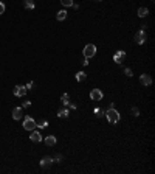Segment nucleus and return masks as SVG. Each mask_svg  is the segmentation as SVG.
<instances>
[{
	"instance_id": "nucleus-2",
	"label": "nucleus",
	"mask_w": 155,
	"mask_h": 174,
	"mask_svg": "<svg viewBox=\"0 0 155 174\" xmlns=\"http://www.w3.org/2000/svg\"><path fill=\"white\" fill-rule=\"evenodd\" d=\"M82 53H84V58H87V59L96 56V45H93V44H87V45L84 47Z\"/></svg>"
},
{
	"instance_id": "nucleus-3",
	"label": "nucleus",
	"mask_w": 155,
	"mask_h": 174,
	"mask_svg": "<svg viewBox=\"0 0 155 174\" xmlns=\"http://www.w3.org/2000/svg\"><path fill=\"white\" fill-rule=\"evenodd\" d=\"M146 31L144 30H140V31H137V34H135V37H133V41L138 44V45H143V44H146Z\"/></svg>"
},
{
	"instance_id": "nucleus-9",
	"label": "nucleus",
	"mask_w": 155,
	"mask_h": 174,
	"mask_svg": "<svg viewBox=\"0 0 155 174\" xmlns=\"http://www.w3.org/2000/svg\"><path fill=\"white\" fill-rule=\"evenodd\" d=\"M29 140L34 142V143H39V142H42L43 138H42V134L41 132H37V131H31V134H29Z\"/></svg>"
},
{
	"instance_id": "nucleus-30",
	"label": "nucleus",
	"mask_w": 155,
	"mask_h": 174,
	"mask_svg": "<svg viewBox=\"0 0 155 174\" xmlns=\"http://www.w3.org/2000/svg\"><path fill=\"white\" fill-rule=\"evenodd\" d=\"M96 2H101V0H96Z\"/></svg>"
},
{
	"instance_id": "nucleus-12",
	"label": "nucleus",
	"mask_w": 155,
	"mask_h": 174,
	"mask_svg": "<svg viewBox=\"0 0 155 174\" xmlns=\"http://www.w3.org/2000/svg\"><path fill=\"white\" fill-rule=\"evenodd\" d=\"M45 145H47V146H54V145H56V137H54V135H47V137H45Z\"/></svg>"
},
{
	"instance_id": "nucleus-16",
	"label": "nucleus",
	"mask_w": 155,
	"mask_h": 174,
	"mask_svg": "<svg viewBox=\"0 0 155 174\" xmlns=\"http://www.w3.org/2000/svg\"><path fill=\"white\" fill-rule=\"evenodd\" d=\"M86 78H87V75L84 72H78L76 73V81L78 82H84V81H86Z\"/></svg>"
},
{
	"instance_id": "nucleus-27",
	"label": "nucleus",
	"mask_w": 155,
	"mask_h": 174,
	"mask_svg": "<svg viewBox=\"0 0 155 174\" xmlns=\"http://www.w3.org/2000/svg\"><path fill=\"white\" fill-rule=\"evenodd\" d=\"M29 106H31V101H25V103L22 104V107H23V109H28Z\"/></svg>"
},
{
	"instance_id": "nucleus-10",
	"label": "nucleus",
	"mask_w": 155,
	"mask_h": 174,
	"mask_svg": "<svg viewBox=\"0 0 155 174\" xmlns=\"http://www.w3.org/2000/svg\"><path fill=\"white\" fill-rule=\"evenodd\" d=\"M53 163H54V162H53V157L47 156V157H43L42 160H41V168H43V170H45V168H50Z\"/></svg>"
},
{
	"instance_id": "nucleus-11",
	"label": "nucleus",
	"mask_w": 155,
	"mask_h": 174,
	"mask_svg": "<svg viewBox=\"0 0 155 174\" xmlns=\"http://www.w3.org/2000/svg\"><path fill=\"white\" fill-rule=\"evenodd\" d=\"M22 117H23V107H16L13 111V118L14 120H20Z\"/></svg>"
},
{
	"instance_id": "nucleus-26",
	"label": "nucleus",
	"mask_w": 155,
	"mask_h": 174,
	"mask_svg": "<svg viewBox=\"0 0 155 174\" xmlns=\"http://www.w3.org/2000/svg\"><path fill=\"white\" fill-rule=\"evenodd\" d=\"M25 87H27V90H29V89H34V82H33V81H29Z\"/></svg>"
},
{
	"instance_id": "nucleus-8",
	"label": "nucleus",
	"mask_w": 155,
	"mask_h": 174,
	"mask_svg": "<svg viewBox=\"0 0 155 174\" xmlns=\"http://www.w3.org/2000/svg\"><path fill=\"white\" fill-rule=\"evenodd\" d=\"M27 87L25 86H16L14 87V97H19V98H22V97H25L27 95Z\"/></svg>"
},
{
	"instance_id": "nucleus-13",
	"label": "nucleus",
	"mask_w": 155,
	"mask_h": 174,
	"mask_svg": "<svg viewBox=\"0 0 155 174\" xmlns=\"http://www.w3.org/2000/svg\"><path fill=\"white\" fill-rule=\"evenodd\" d=\"M56 19L59 22L65 20V19H67V11H65V9H59V11L56 13Z\"/></svg>"
},
{
	"instance_id": "nucleus-1",
	"label": "nucleus",
	"mask_w": 155,
	"mask_h": 174,
	"mask_svg": "<svg viewBox=\"0 0 155 174\" xmlns=\"http://www.w3.org/2000/svg\"><path fill=\"white\" fill-rule=\"evenodd\" d=\"M107 118V121L110 123V124H116L119 120H121V115H119V112L116 111L115 107H110V109H107V112L104 113Z\"/></svg>"
},
{
	"instance_id": "nucleus-23",
	"label": "nucleus",
	"mask_w": 155,
	"mask_h": 174,
	"mask_svg": "<svg viewBox=\"0 0 155 174\" xmlns=\"http://www.w3.org/2000/svg\"><path fill=\"white\" fill-rule=\"evenodd\" d=\"M124 75L130 78V76H133V72H132V70H130V68H129V67H126V68H124Z\"/></svg>"
},
{
	"instance_id": "nucleus-14",
	"label": "nucleus",
	"mask_w": 155,
	"mask_h": 174,
	"mask_svg": "<svg viewBox=\"0 0 155 174\" xmlns=\"http://www.w3.org/2000/svg\"><path fill=\"white\" fill-rule=\"evenodd\" d=\"M70 115V111L67 107H62V109H59V112H58V117L59 118H67Z\"/></svg>"
},
{
	"instance_id": "nucleus-25",
	"label": "nucleus",
	"mask_w": 155,
	"mask_h": 174,
	"mask_svg": "<svg viewBox=\"0 0 155 174\" xmlns=\"http://www.w3.org/2000/svg\"><path fill=\"white\" fill-rule=\"evenodd\" d=\"M5 9H6V6H5V3L3 2H0V16L5 13Z\"/></svg>"
},
{
	"instance_id": "nucleus-22",
	"label": "nucleus",
	"mask_w": 155,
	"mask_h": 174,
	"mask_svg": "<svg viewBox=\"0 0 155 174\" xmlns=\"http://www.w3.org/2000/svg\"><path fill=\"white\" fill-rule=\"evenodd\" d=\"M61 160H62V156H61V154H56V156L53 157V162H54V163H61Z\"/></svg>"
},
{
	"instance_id": "nucleus-29",
	"label": "nucleus",
	"mask_w": 155,
	"mask_h": 174,
	"mask_svg": "<svg viewBox=\"0 0 155 174\" xmlns=\"http://www.w3.org/2000/svg\"><path fill=\"white\" fill-rule=\"evenodd\" d=\"M81 64H82V66H84V67H86V66H88V59H87V58H84Z\"/></svg>"
},
{
	"instance_id": "nucleus-20",
	"label": "nucleus",
	"mask_w": 155,
	"mask_h": 174,
	"mask_svg": "<svg viewBox=\"0 0 155 174\" xmlns=\"http://www.w3.org/2000/svg\"><path fill=\"white\" fill-rule=\"evenodd\" d=\"M93 112H95V115H96V117H102V115H104L102 109H99V107H95V109H93Z\"/></svg>"
},
{
	"instance_id": "nucleus-15",
	"label": "nucleus",
	"mask_w": 155,
	"mask_h": 174,
	"mask_svg": "<svg viewBox=\"0 0 155 174\" xmlns=\"http://www.w3.org/2000/svg\"><path fill=\"white\" fill-rule=\"evenodd\" d=\"M147 14H149V9L147 8H144V6L138 8V16L140 17H147Z\"/></svg>"
},
{
	"instance_id": "nucleus-7",
	"label": "nucleus",
	"mask_w": 155,
	"mask_h": 174,
	"mask_svg": "<svg viewBox=\"0 0 155 174\" xmlns=\"http://www.w3.org/2000/svg\"><path fill=\"white\" fill-rule=\"evenodd\" d=\"M104 97V93L99 90V89H93L92 92H90V99H93V101H101Z\"/></svg>"
},
{
	"instance_id": "nucleus-19",
	"label": "nucleus",
	"mask_w": 155,
	"mask_h": 174,
	"mask_svg": "<svg viewBox=\"0 0 155 174\" xmlns=\"http://www.w3.org/2000/svg\"><path fill=\"white\" fill-rule=\"evenodd\" d=\"M61 5L65 8H72L73 6V0H61Z\"/></svg>"
},
{
	"instance_id": "nucleus-6",
	"label": "nucleus",
	"mask_w": 155,
	"mask_h": 174,
	"mask_svg": "<svg viewBox=\"0 0 155 174\" xmlns=\"http://www.w3.org/2000/svg\"><path fill=\"white\" fill-rule=\"evenodd\" d=\"M140 84L144 87H149L152 84V78H151V75H147V73H143V75H140Z\"/></svg>"
},
{
	"instance_id": "nucleus-5",
	"label": "nucleus",
	"mask_w": 155,
	"mask_h": 174,
	"mask_svg": "<svg viewBox=\"0 0 155 174\" xmlns=\"http://www.w3.org/2000/svg\"><path fill=\"white\" fill-rule=\"evenodd\" d=\"M124 59H126V51H124V50H118V51L113 54V62L115 64H123Z\"/></svg>"
},
{
	"instance_id": "nucleus-4",
	"label": "nucleus",
	"mask_w": 155,
	"mask_h": 174,
	"mask_svg": "<svg viewBox=\"0 0 155 174\" xmlns=\"http://www.w3.org/2000/svg\"><path fill=\"white\" fill-rule=\"evenodd\" d=\"M23 129H27V131L36 129V121H34L33 117H25L23 118Z\"/></svg>"
},
{
	"instance_id": "nucleus-21",
	"label": "nucleus",
	"mask_w": 155,
	"mask_h": 174,
	"mask_svg": "<svg viewBox=\"0 0 155 174\" xmlns=\"http://www.w3.org/2000/svg\"><path fill=\"white\" fill-rule=\"evenodd\" d=\"M36 126H37V128H48V121H45V120H42V121H39V123H36Z\"/></svg>"
},
{
	"instance_id": "nucleus-17",
	"label": "nucleus",
	"mask_w": 155,
	"mask_h": 174,
	"mask_svg": "<svg viewBox=\"0 0 155 174\" xmlns=\"http://www.w3.org/2000/svg\"><path fill=\"white\" fill-rule=\"evenodd\" d=\"M25 8H27V9H34V8H36L34 0H25Z\"/></svg>"
},
{
	"instance_id": "nucleus-18",
	"label": "nucleus",
	"mask_w": 155,
	"mask_h": 174,
	"mask_svg": "<svg viewBox=\"0 0 155 174\" xmlns=\"http://www.w3.org/2000/svg\"><path fill=\"white\" fill-rule=\"evenodd\" d=\"M61 103L64 104V106H68V103H70V97H68V93H62V97H61Z\"/></svg>"
},
{
	"instance_id": "nucleus-28",
	"label": "nucleus",
	"mask_w": 155,
	"mask_h": 174,
	"mask_svg": "<svg viewBox=\"0 0 155 174\" xmlns=\"http://www.w3.org/2000/svg\"><path fill=\"white\" fill-rule=\"evenodd\" d=\"M68 107L72 109V111H74V109H76L78 106H76V104H74V103H68Z\"/></svg>"
},
{
	"instance_id": "nucleus-24",
	"label": "nucleus",
	"mask_w": 155,
	"mask_h": 174,
	"mask_svg": "<svg viewBox=\"0 0 155 174\" xmlns=\"http://www.w3.org/2000/svg\"><path fill=\"white\" fill-rule=\"evenodd\" d=\"M130 113H132L133 117H138V115H140V109H138V107H132Z\"/></svg>"
}]
</instances>
